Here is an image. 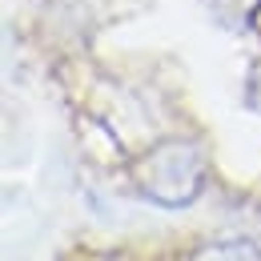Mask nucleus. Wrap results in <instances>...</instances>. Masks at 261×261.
<instances>
[{
    "mask_svg": "<svg viewBox=\"0 0 261 261\" xmlns=\"http://www.w3.org/2000/svg\"><path fill=\"white\" fill-rule=\"evenodd\" d=\"M249 100L261 109V65L253 68V76H249Z\"/></svg>",
    "mask_w": 261,
    "mask_h": 261,
    "instance_id": "nucleus-4",
    "label": "nucleus"
},
{
    "mask_svg": "<svg viewBox=\"0 0 261 261\" xmlns=\"http://www.w3.org/2000/svg\"><path fill=\"white\" fill-rule=\"evenodd\" d=\"M201 153L185 141H165L141 161V189L161 205H185L201 189Z\"/></svg>",
    "mask_w": 261,
    "mask_h": 261,
    "instance_id": "nucleus-1",
    "label": "nucleus"
},
{
    "mask_svg": "<svg viewBox=\"0 0 261 261\" xmlns=\"http://www.w3.org/2000/svg\"><path fill=\"white\" fill-rule=\"evenodd\" d=\"M193 261H261V249L249 241H217V245L201 249Z\"/></svg>",
    "mask_w": 261,
    "mask_h": 261,
    "instance_id": "nucleus-2",
    "label": "nucleus"
},
{
    "mask_svg": "<svg viewBox=\"0 0 261 261\" xmlns=\"http://www.w3.org/2000/svg\"><path fill=\"white\" fill-rule=\"evenodd\" d=\"M221 16H237V20H249L253 16V8H257L261 0H209Z\"/></svg>",
    "mask_w": 261,
    "mask_h": 261,
    "instance_id": "nucleus-3",
    "label": "nucleus"
}]
</instances>
